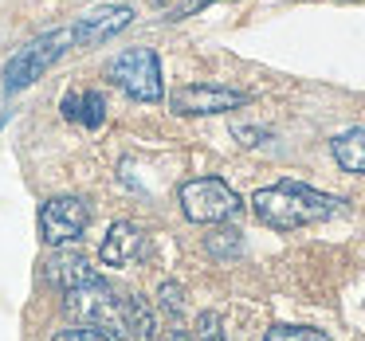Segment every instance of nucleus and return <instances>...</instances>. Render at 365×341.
<instances>
[{"instance_id":"6","label":"nucleus","mask_w":365,"mask_h":341,"mask_svg":"<svg viewBox=\"0 0 365 341\" xmlns=\"http://www.w3.org/2000/svg\"><path fill=\"white\" fill-rule=\"evenodd\" d=\"M252 103V95L224 83H185L169 95V110L181 118H208V114H228Z\"/></svg>"},{"instance_id":"5","label":"nucleus","mask_w":365,"mask_h":341,"mask_svg":"<svg viewBox=\"0 0 365 341\" xmlns=\"http://www.w3.org/2000/svg\"><path fill=\"white\" fill-rule=\"evenodd\" d=\"M106 75L118 90H126L134 103H161L165 83H161V59L153 48H126L106 63Z\"/></svg>"},{"instance_id":"17","label":"nucleus","mask_w":365,"mask_h":341,"mask_svg":"<svg viewBox=\"0 0 365 341\" xmlns=\"http://www.w3.org/2000/svg\"><path fill=\"white\" fill-rule=\"evenodd\" d=\"M51 341H114V337L103 330H95V325H71V330H59Z\"/></svg>"},{"instance_id":"16","label":"nucleus","mask_w":365,"mask_h":341,"mask_svg":"<svg viewBox=\"0 0 365 341\" xmlns=\"http://www.w3.org/2000/svg\"><path fill=\"white\" fill-rule=\"evenodd\" d=\"M192 341H228L224 337V325H220V314L205 310V314L197 318V333H192Z\"/></svg>"},{"instance_id":"7","label":"nucleus","mask_w":365,"mask_h":341,"mask_svg":"<svg viewBox=\"0 0 365 341\" xmlns=\"http://www.w3.org/2000/svg\"><path fill=\"white\" fill-rule=\"evenodd\" d=\"M91 224V204L83 196H51L40 208V236L48 247H63L87 231Z\"/></svg>"},{"instance_id":"3","label":"nucleus","mask_w":365,"mask_h":341,"mask_svg":"<svg viewBox=\"0 0 365 341\" xmlns=\"http://www.w3.org/2000/svg\"><path fill=\"white\" fill-rule=\"evenodd\" d=\"M122 298L126 294H118L110 283H106L103 275H91L83 278L79 286H71V290H63V306L71 318H79V325H95V330L110 333L114 341L126 337V325H122Z\"/></svg>"},{"instance_id":"15","label":"nucleus","mask_w":365,"mask_h":341,"mask_svg":"<svg viewBox=\"0 0 365 341\" xmlns=\"http://www.w3.org/2000/svg\"><path fill=\"white\" fill-rule=\"evenodd\" d=\"M158 298H161V310H165L173 322L185 314V290H181V283H161Z\"/></svg>"},{"instance_id":"10","label":"nucleus","mask_w":365,"mask_h":341,"mask_svg":"<svg viewBox=\"0 0 365 341\" xmlns=\"http://www.w3.org/2000/svg\"><path fill=\"white\" fill-rule=\"evenodd\" d=\"M122 325H126V341H158V314L142 294L122 298Z\"/></svg>"},{"instance_id":"4","label":"nucleus","mask_w":365,"mask_h":341,"mask_svg":"<svg viewBox=\"0 0 365 341\" xmlns=\"http://www.w3.org/2000/svg\"><path fill=\"white\" fill-rule=\"evenodd\" d=\"M177 200L189 224H224L244 208L240 192L224 177H192L177 189Z\"/></svg>"},{"instance_id":"9","label":"nucleus","mask_w":365,"mask_h":341,"mask_svg":"<svg viewBox=\"0 0 365 341\" xmlns=\"http://www.w3.org/2000/svg\"><path fill=\"white\" fill-rule=\"evenodd\" d=\"M59 110H63V118L75 122V126L98 130L106 122V98L98 95V90H67Z\"/></svg>"},{"instance_id":"18","label":"nucleus","mask_w":365,"mask_h":341,"mask_svg":"<svg viewBox=\"0 0 365 341\" xmlns=\"http://www.w3.org/2000/svg\"><path fill=\"white\" fill-rule=\"evenodd\" d=\"M232 134L240 137V145H259L263 137H271L263 126H232Z\"/></svg>"},{"instance_id":"14","label":"nucleus","mask_w":365,"mask_h":341,"mask_svg":"<svg viewBox=\"0 0 365 341\" xmlns=\"http://www.w3.org/2000/svg\"><path fill=\"white\" fill-rule=\"evenodd\" d=\"M263 341H330V333L318 330V325H294V322H275Z\"/></svg>"},{"instance_id":"2","label":"nucleus","mask_w":365,"mask_h":341,"mask_svg":"<svg viewBox=\"0 0 365 341\" xmlns=\"http://www.w3.org/2000/svg\"><path fill=\"white\" fill-rule=\"evenodd\" d=\"M346 208L341 196H330L322 189H310L302 181H275L252 192V212L271 231H299L310 224H326Z\"/></svg>"},{"instance_id":"11","label":"nucleus","mask_w":365,"mask_h":341,"mask_svg":"<svg viewBox=\"0 0 365 341\" xmlns=\"http://www.w3.org/2000/svg\"><path fill=\"white\" fill-rule=\"evenodd\" d=\"M330 153H334V161H338L341 173L365 177V126H354V130L334 134L330 137Z\"/></svg>"},{"instance_id":"1","label":"nucleus","mask_w":365,"mask_h":341,"mask_svg":"<svg viewBox=\"0 0 365 341\" xmlns=\"http://www.w3.org/2000/svg\"><path fill=\"white\" fill-rule=\"evenodd\" d=\"M130 24H134V9H126V4H98V9L83 12V16L67 20V24L32 36L24 48H16V56L4 63V75H0V79H4V90H9V95H20V90H28L32 83H40L43 75H48L59 59L71 56V51L98 48V43L122 36Z\"/></svg>"},{"instance_id":"8","label":"nucleus","mask_w":365,"mask_h":341,"mask_svg":"<svg viewBox=\"0 0 365 341\" xmlns=\"http://www.w3.org/2000/svg\"><path fill=\"white\" fill-rule=\"evenodd\" d=\"M142 251H145L142 228L130 220H118V224H110V231L98 243V263L103 267H130V263L142 259Z\"/></svg>"},{"instance_id":"20","label":"nucleus","mask_w":365,"mask_h":341,"mask_svg":"<svg viewBox=\"0 0 365 341\" xmlns=\"http://www.w3.org/2000/svg\"><path fill=\"white\" fill-rule=\"evenodd\" d=\"M161 341H192V337L185 330H165V337H161Z\"/></svg>"},{"instance_id":"13","label":"nucleus","mask_w":365,"mask_h":341,"mask_svg":"<svg viewBox=\"0 0 365 341\" xmlns=\"http://www.w3.org/2000/svg\"><path fill=\"white\" fill-rule=\"evenodd\" d=\"M205 251L212 255V259H240V251H244V236H240L236 228H220V224H216L212 236H205Z\"/></svg>"},{"instance_id":"12","label":"nucleus","mask_w":365,"mask_h":341,"mask_svg":"<svg viewBox=\"0 0 365 341\" xmlns=\"http://www.w3.org/2000/svg\"><path fill=\"white\" fill-rule=\"evenodd\" d=\"M91 275H95V267H91V259L79 255V251H59V255L48 259V278L59 286V294L71 290V286H79L83 278H91Z\"/></svg>"},{"instance_id":"19","label":"nucleus","mask_w":365,"mask_h":341,"mask_svg":"<svg viewBox=\"0 0 365 341\" xmlns=\"http://www.w3.org/2000/svg\"><path fill=\"white\" fill-rule=\"evenodd\" d=\"M208 4H220V0H189V4H181V9H177L173 16H169V20H185V16H192V12L208 9Z\"/></svg>"}]
</instances>
